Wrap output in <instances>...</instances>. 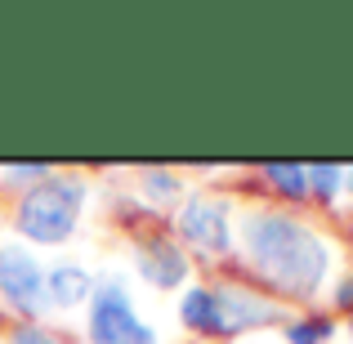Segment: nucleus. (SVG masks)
I'll list each match as a JSON object with an SVG mask.
<instances>
[{
	"instance_id": "obj_1",
	"label": "nucleus",
	"mask_w": 353,
	"mask_h": 344,
	"mask_svg": "<svg viewBox=\"0 0 353 344\" xmlns=\"http://www.w3.org/2000/svg\"><path fill=\"white\" fill-rule=\"evenodd\" d=\"M246 250L259 273L291 295H313L327 273V246L286 215L246 219Z\"/></svg>"
},
{
	"instance_id": "obj_10",
	"label": "nucleus",
	"mask_w": 353,
	"mask_h": 344,
	"mask_svg": "<svg viewBox=\"0 0 353 344\" xmlns=\"http://www.w3.org/2000/svg\"><path fill=\"white\" fill-rule=\"evenodd\" d=\"M268 179L277 183L282 192H291V197H300L304 188H309V170H300V165H268Z\"/></svg>"
},
{
	"instance_id": "obj_9",
	"label": "nucleus",
	"mask_w": 353,
	"mask_h": 344,
	"mask_svg": "<svg viewBox=\"0 0 353 344\" xmlns=\"http://www.w3.org/2000/svg\"><path fill=\"white\" fill-rule=\"evenodd\" d=\"M179 318H183V327H197V331H224L215 291H188L179 304Z\"/></svg>"
},
{
	"instance_id": "obj_3",
	"label": "nucleus",
	"mask_w": 353,
	"mask_h": 344,
	"mask_svg": "<svg viewBox=\"0 0 353 344\" xmlns=\"http://www.w3.org/2000/svg\"><path fill=\"white\" fill-rule=\"evenodd\" d=\"M90 336H94V344H157V336L134 318L130 295L121 282L99 286L94 313H90Z\"/></svg>"
},
{
	"instance_id": "obj_13",
	"label": "nucleus",
	"mask_w": 353,
	"mask_h": 344,
	"mask_svg": "<svg viewBox=\"0 0 353 344\" xmlns=\"http://www.w3.org/2000/svg\"><path fill=\"white\" fill-rule=\"evenodd\" d=\"M148 188H152L157 197H174V179H170V174H161V170L148 174Z\"/></svg>"
},
{
	"instance_id": "obj_8",
	"label": "nucleus",
	"mask_w": 353,
	"mask_h": 344,
	"mask_svg": "<svg viewBox=\"0 0 353 344\" xmlns=\"http://www.w3.org/2000/svg\"><path fill=\"white\" fill-rule=\"evenodd\" d=\"M45 300L50 304H63V309H68V304H81L90 295V277H85V268H72V264H63V268H54L50 277H45Z\"/></svg>"
},
{
	"instance_id": "obj_5",
	"label": "nucleus",
	"mask_w": 353,
	"mask_h": 344,
	"mask_svg": "<svg viewBox=\"0 0 353 344\" xmlns=\"http://www.w3.org/2000/svg\"><path fill=\"white\" fill-rule=\"evenodd\" d=\"M183 237L197 241V246L206 250H228V219H224V206H215V201L197 197L183 206V219H179Z\"/></svg>"
},
{
	"instance_id": "obj_6",
	"label": "nucleus",
	"mask_w": 353,
	"mask_h": 344,
	"mask_svg": "<svg viewBox=\"0 0 353 344\" xmlns=\"http://www.w3.org/2000/svg\"><path fill=\"white\" fill-rule=\"evenodd\" d=\"M215 300H219V322H224V331H241V327H255V322H268V318H277V309L273 304H264V300H255V295H246V291H215Z\"/></svg>"
},
{
	"instance_id": "obj_16",
	"label": "nucleus",
	"mask_w": 353,
	"mask_h": 344,
	"mask_svg": "<svg viewBox=\"0 0 353 344\" xmlns=\"http://www.w3.org/2000/svg\"><path fill=\"white\" fill-rule=\"evenodd\" d=\"M336 300H340V304H353V282L340 286V295H336Z\"/></svg>"
},
{
	"instance_id": "obj_14",
	"label": "nucleus",
	"mask_w": 353,
	"mask_h": 344,
	"mask_svg": "<svg viewBox=\"0 0 353 344\" xmlns=\"http://www.w3.org/2000/svg\"><path fill=\"white\" fill-rule=\"evenodd\" d=\"M14 344H59V340H54V336H45L41 327H23V331L14 336Z\"/></svg>"
},
{
	"instance_id": "obj_4",
	"label": "nucleus",
	"mask_w": 353,
	"mask_h": 344,
	"mask_svg": "<svg viewBox=\"0 0 353 344\" xmlns=\"http://www.w3.org/2000/svg\"><path fill=\"white\" fill-rule=\"evenodd\" d=\"M45 277H41V264L27 255L23 246H5L0 250V291L14 309L23 313H36L45 304Z\"/></svg>"
},
{
	"instance_id": "obj_17",
	"label": "nucleus",
	"mask_w": 353,
	"mask_h": 344,
	"mask_svg": "<svg viewBox=\"0 0 353 344\" xmlns=\"http://www.w3.org/2000/svg\"><path fill=\"white\" fill-rule=\"evenodd\" d=\"M349 179H353V174H349Z\"/></svg>"
},
{
	"instance_id": "obj_11",
	"label": "nucleus",
	"mask_w": 353,
	"mask_h": 344,
	"mask_svg": "<svg viewBox=\"0 0 353 344\" xmlns=\"http://www.w3.org/2000/svg\"><path fill=\"white\" fill-rule=\"evenodd\" d=\"M286 336H291V344H318V340L331 336V327L327 322H300V327H291Z\"/></svg>"
},
{
	"instance_id": "obj_12",
	"label": "nucleus",
	"mask_w": 353,
	"mask_h": 344,
	"mask_svg": "<svg viewBox=\"0 0 353 344\" xmlns=\"http://www.w3.org/2000/svg\"><path fill=\"white\" fill-rule=\"evenodd\" d=\"M309 183L322 192V197H331L336 183H340V170H336V165H309Z\"/></svg>"
},
{
	"instance_id": "obj_15",
	"label": "nucleus",
	"mask_w": 353,
	"mask_h": 344,
	"mask_svg": "<svg viewBox=\"0 0 353 344\" xmlns=\"http://www.w3.org/2000/svg\"><path fill=\"white\" fill-rule=\"evenodd\" d=\"M9 174H18V179H41V174H45V165H14Z\"/></svg>"
},
{
	"instance_id": "obj_2",
	"label": "nucleus",
	"mask_w": 353,
	"mask_h": 344,
	"mask_svg": "<svg viewBox=\"0 0 353 344\" xmlns=\"http://www.w3.org/2000/svg\"><path fill=\"white\" fill-rule=\"evenodd\" d=\"M81 201H85V188L72 179H50L41 188H32L18 206V228L32 241H63L72 237L81 215Z\"/></svg>"
},
{
	"instance_id": "obj_7",
	"label": "nucleus",
	"mask_w": 353,
	"mask_h": 344,
	"mask_svg": "<svg viewBox=\"0 0 353 344\" xmlns=\"http://www.w3.org/2000/svg\"><path fill=\"white\" fill-rule=\"evenodd\" d=\"M139 268H143V277L157 282V286H179L183 273H188L183 255L174 246H165V241H148L143 255H139Z\"/></svg>"
}]
</instances>
